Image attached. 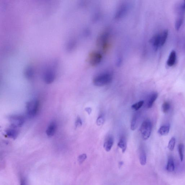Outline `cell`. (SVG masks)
Wrapping results in <instances>:
<instances>
[{
    "mask_svg": "<svg viewBox=\"0 0 185 185\" xmlns=\"http://www.w3.org/2000/svg\"><path fill=\"white\" fill-rule=\"evenodd\" d=\"M112 79V75L110 73H103L94 77L93 83L94 86H103L110 83Z\"/></svg>",
    "mask_w": 185,
    "mask_h": 185,
    "instance_id": "cell-1",
    "label": "cell"
},
{
    "mask_svg": "<svg viewBox=\"0 0 185 185\" xmlns=\"http://www.w3.org/2000/svg\"><path fill=\"white\" fill-rule=\"evenodd\" d=\"M39 106V101L37 100L34 99L26 103V108L28 116L31 117L35 116L38 112Z\"/></svg>",
    "mask_w": 185,
    "mask_h": 185,
    "instance_id": "cell-2",
    "label": "cell"
},
{
    "mask_svg": "<svg viewBox=\"0 0 185 185\" xmlns=\"http://www.w3.org/2000/svg\"><path fill=\"white\" fill-rule=\"evenodd\" d=\"M140 131L143 140H147L150 138L152 130V124L149 120L143 122L140 128Z\"/></svg>",
    "mask_w": 185,
    "mask_h": 185,
    "instance_id": "cell-3",
    "label": "cell"
},
{
    "mask_svg": "<svg viewBox=\"0 0 185 185\" xmlns=\"http://www.w3.org/2000/svg\"><path fill=\"white\" fill-rule=\"evenodd\" d=\"M9 119L11 124V127L16 128L23 125L25 119L21 115H12L9 117Z\"/></svg>",
    "mask_w": 185,
    "mask_h": 185,
    "instance_id": "cell-4",
    "label": "cell"
},
{
    "mask_svg": "<svg viewBox=\"0 0 185 185\" xmlns=\"http://www.w3.org/2000/svg\"><path fill=\"white\" fill-rule=\"evenodd\" d=\"M103 56L100 53L94 51L90 53L89 56L88 60L89 63L92 66H96L101 63Z\"/></svg>",
    "mask_w": 185,
    "mask_h": 185,
    "instance_id": "cell-5",
    "label": "cell"
},
{
    "mask_svg": "<svg viewBox=\"0 0 185 185\" xmlns=\"http://www.w3.org/2000/svg\"><path fill=\"white\" fill-rule=\"evenodd\" d=\"M109 37L108 33L104 32L101 34L97 39L98 46L100 47L103 50L105 49L108 45Z\"/></svg>",
    "mask_w": 185,
    "mask_h": 185,
    "instance_id": "cell-6",
    "label": "cell"
},
{
    "mask_svg": "<svg viewBox=\"0 0 185 185\" xmlns=\"http://www.w3.org/2000/svg\"><path fill=\"white\" fill-rule=\"evenodd\" d=\"M57 128V125L55 121L51 122L46 131L47 136L49 137H52L56 133Z\"/></svg>",
    "mask_w": 185,
    "mask_h": 185,
    "instance_id": "cell-7",
    "label": "cell"
},
{
    "mask_svg": "<svg viewBox=\"0 0 185 185\" xmlns=\"http://www.w3.org/2000/svg\"><path fill=\"white\" fill-rule=\"evenodd\" d=\"M150 43L154 50H156L158 48L161 47L160 33L154 35L151 39Z\"/></svg>",
    "mask_w": 185,
    "mask_h": 185,
    "instance_id": "cell-8",
    "label": "cell"
},
{
    "mask_svg": "<svg viewBox=\"0 0 185 185\" xmlns=\"http://www.w3.org/2000/svg\"><path fill=\"white\" fill-rule=\"evenodd\" d=\"M179 14L175 23V28L177 31H179L182 26L184 20V12L179 11Z\"/></svg>",
    "mask_w": 185,
    "mask_h": 185,
    "instance_id": "cell-9",
    "label": "cell"
},
{
    "mask_svg": "<svg viewBox=\"0 0 185 185\" xmlns=\"http://www.w3.org/2000/svg\"><path fill=\"white\" fill-rule=\"evenodd\" d=\"M15 128L11 127V128L6 130L5 133L7 136L14 140L16 139L18 136V133Z\"/></svg>",
    "mask_w": 185,
    "mask_h": 185,
    "instance_id": "cell-10",
    "label": "cell"
},
{
    "mask_svg": "<svg viewBox=\"0 0 185 185\" xmlns=\"http://www.w3.org/2000/svg\"><path fill=\"white\" fill-rule=\"evenodd\" d=\"M34 67L31 65L26 66L24 71V75L26 79H31L34 76Z\"/></svg>",
    "mask_w": 185,
    "mask_h": 185,
    "instance_id": "cell-11",
    "label": "cell"
},
{
    "mask_svg": "<svg viewBox=\"0 0 185 185\" xmlns=\"http://www.w3.org/2000/svg\"><path fill=\"white\" fill-rule=\"evenodd\" d=\"M177 59L176 52L174 50L172 51L170 54L167 62V65L169 67L173 66L175 65Z\"/></svg>",
    "mask_w": 185,
    "mask_h": 185,
    "instance_id": "cell-12",
    "label": "cell"
},
{
    "mask_svg": "<svg viewBox=\"0 0 185 185\" xmlns=\"http://www.w3.org/2000/svg\"><path fill=\"white\" fill-rule=\"evenodd\" d=\"M114 140L112 137H109L106 140L103 145L104 148L106 151L109 152L110 151L114 144Z\"/></svg>",
    "mask_w": 185,
    "mask_h": 185,
    "instance_id": "cell-13",
    "label": "cell"
},
{
    "mask_svg": "<svg viewBox=\"0 0 185 185\" xmlns=\"http://www.w3.org/2000/svg\"><path fill=\"white\" fill-rule=\"evenodd\" d=\"M175 169L174 160L172 156H170L168 159L166 170L169 172H172Z\"/></svg>",
    "mask_w": 185,
    "mask_h": 185,
    "instance_id": "cell-14",
    "label": "cell"
},
{
    "mask_svg": "<svg viewBox=\"0 0 185 185\" xmlns=\"http://www.w3.org/2000/svg\"><path fill=\"white\" fill-rule=\"evenodd\" d=\"M158 97V94L157 92H153L149 97L148 103H147V107L150 109L151 108L153 105L156 101Z\"/></svg>",
    "mask_w": 185,
    "mask_h": 185,
    "instance_id": "cell-15",
    "label": "cell"
},
{
    "mask_svg": "<svg viewBox=\"0 0 185 185\" xmlns=\"http://www.w3.org/2000/svg\"><path fill=\"white\" fill-rule=\"evenodd\" d=\"M170 130V124H166V125L160 126L158 130V133L162 136H166L168 134Z\"/></svg>",
    "mask_w": 185,
    "mask_h": 185,
    "instance_id": "cell-16",
    "label": "cell"
},
{
    "mask_svg": "<svg viewBox=\"0 0 185 185\" xmlns=\"http://www.w3.org/2000/svg\"><path fill=\"white\" fill-rule=\"evenodd\" d=\"M168 31L167 30H165L160 33L161 47L163 46L165 44L168 36Z\"/></svg>",
    "mask_w": 185,
    "mask_h": 185,
    "instance_id": "cell-17",
    "label": "cell"
},
{
    "mask_svg": "<svg viewBox=\"0 0 185 185\" xmlns=\"http://www.w3.org/2000/svg\"><path fill=\"white\" fill-rule=\"evenodd\" d=\"M146 153L143 150H141L140 154L139 160L140 162L141 165L144 166L146 163Z\"/></svg>",
    "mask_w": 185,
    "mask_h": 185,
    "instance_id": "cell-18",
    "label": "cell"
},
{
    "mask_svg": "<svg viewBox=\"0 0 185 185\" xmlns=\"http://www.w3.org/2000/svg\"><path fill=\"white\" fill-rule=\"evenodd\" d=\"M118 146L122 149V152L124 153L126 148V139L124 137H122L120 140L118 144Z\"/></svg>",
    "mask_w": 185,
    "mask_h": 185,
    "instance_id": "cell-19",
    "label": "cell"
},
{
    "mask_svg": "<svg viewBox=\"0 0 185 185\" xmlns=\"http://www.w3.org/2000/svg\"><path fill=\"white\" fill-rule=\"evenodd\" d=\"M178 152L179 157L181 162H182L184 159V145L182 143H180L178 145Z\"/></svg>",
    "mask_w": 185,
    "mask_h": 185,
    "instance_id": "cell-20",
    "label": "cell"
},
{
    "mask_svg": "<svg viewBox=\"0 0 185 185\" xmlns=\"http://www.w3.org/2000/svg\"><path fill=\"white\" fill-rule=\"evenodd\" d=\"M137 115L134 116L132 119L131 125V129L133 131H134L137 127Z\"/></svg>",
    "mask_w": 185,
    "mask_h": 185,
    "instance_id": "cell-21",
    "label": "cell"
},
{
    "mask_svg": "<svg viewBox=\"0 0 185 185\" xmlns=\"http://www.w3.org/2000/svg\"><path fill=\"white\" fill-rule=\"evenodd\" d=\"M170 104L169 102H165L162 105V111L164 113H167L170 109Z\"/></svg>",
    "mask_w": 185,
    "mask_h": 185,
    "instance_id": "cell-22",
    "label": "cell"
},
{
    "mask_svg": "<svg viewBox=\"0 0 185 185\" xmlns=\"http://www.w3.org/2000/svg\"><path fill=\"white\" fill-rule=\"evenodd\" d=\"M175 143H176V139L175 137H173L170 140L168 145V148L170 150L173 151L174 150Z\"/></svg>",
    "mask_w": 185,
    "mask_h": 185,
    "instance_id": "cell-23",
    "label": "cell"
},
{
    "mask_svg": "<svg viewBox=\"0 0 185 185\" xmlns=\"http://www.w3.org/2000/svg\"><path fill=\"white\" fill-rule=\"evenodd\" d=\"M143 103H144V101H139L138 103L132 105L131 108L136 111L139 110L143 106Z\"/></svg>",
    "mask_w": 185,
    "mask_h": 185,
    "instance_id": "cell-24",
    "label": "cell"
},
{
    "mask_svg": "<svg viewBox=\"0 0 185 185\" xmlns=\"http://www.w3.org/2000/svg\"><path fill=\"white\" fill-rule=\"evenodd\" d=\"M105 122V118L103 116H100L96 120V124L98 126L103 125Z\"/></svg>",
    "mask_w": 185,
    "mask_h": 185,
    "instance_id": "cell-25",
    "label": "cell"
},
{
    "mask_svg": "<svg viewBox=\"0 0 185 185\" xmlns=\"http://www.w3.org/2000/svg\"><path fill=\"white\" fill-rule=\"evenodd\" d=\"M87 158L86 155L85 154H83L80 155L78 157V161L80 164L82 163Z\"/></svg>",
    "mask_w": 185,
    "mask_h": 185,
    "instance_id": "cell-26",
    "label": "cell"
},
{
    "mask_svg": "<svg viewBox=\"0 0 185 185\" xmlns=\"http://www.w3.org/2000/svg\"><path fill=\"white\" fill-rule=\"evenodd\" d=\"M82 123L80 117L78 116L77 118V119L75 122V126L76 128L82 126Z\"/></svg>",
    "mask_w": 185,
    "mask_h": 185,
    "instance_id": "cell-27",
    "label": "cell"
},
{
    "mask_svg": "<svg viewBox=\"0 0 185 185\" xmlns=\"http://www.w3.org/2000/svg\"><path fill=\"white\" fill-rule=\"evenodd\" d=\"M85 110L88 113V114L90 115L92 113V109L90 107H86L85 108Z\"/></svg>",
    "mask_w": 185,
    "mask_h": 185,
    "instance_id": "cell-28",
    "label": "cell"
},
{
    "mask_svg": "<svg viewBox=\"0 0 185 185\" xmlns=\"http://www.w3.org/2000/svg\"><path fill=\"white\" fill-rule=\"evenodd\" d=\"M21 185H26L25 180L24 179H22L21 180Z\"/></svg>",
    "mask_w": 185,
    "mask_h": 185,
    "instance_id": "cell-29",
    "label": "cell"
}]
</instances>
